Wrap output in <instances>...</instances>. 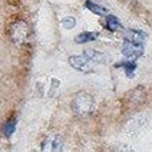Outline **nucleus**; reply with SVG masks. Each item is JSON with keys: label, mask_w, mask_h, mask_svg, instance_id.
Segmentation results:
<instances>
[{"label": "nucleus", "mask_w": 152, "mask_h": 152, "mask_svg": "<svg viewBox=\"0 0 152 152\" xmlns=\"http://www.w3.org/2000/svg\"><path fill=\"white\" fill-rule=\"evenodd\" d=\"M93 108H95V102H93V98L86 92H79L76 93V96L72 101V109L77 116H82V118H86L89 116L93 112Z\"/></svg>", "instance_id": "1"}, {"label": "nucleus", "mask_w": 152, "mask_h": 152, "mask_svg": "<svg viewBox=\"0 0 152 152\" xmlns=\"http://www.w3.org/2000/svg\"><path fill=\"white\" fill-rule=\"evenodd\" d=\"M30 34V29L26 22H16L10 27V37L16 45H23L27 42Z\"/></svg>", "instance_id": "2"}, {"label": "nucleus", "mask_w": 152, "mask_h": 152, "mask_svg": "<svg viewBox=\"0 0 152 152\" xmlns=\"http://www.w3.org/2000/svg\"><path fill=\"white\" fill-rule=\"evenodd\" d=\"M63 138L60 135H49L43 139L42 152H62Z\"/></svg>", "instance_id": "3"}, {"label": "nucleus", "mask_w": 152, "mask_h": 152, "mask_svg": "<svg viewBox=\"0 0 152 152\" xmlns=\"http://www.w3.org/2000/svg\"><path fill=\"white\" fill-rule=\"evenodd\" d=\"M122 53H124V56L128 58V59L135 60V59H138L139 56H142L144 46H142V45H138V43H132V42L125 40L124 46H122Z\"/></svg>", "instance_id": "4"}, {"label": "nucleus", "mask_w": 152, "mask_h": 152, "mask_svg": "<svg viewBox=\"0 0 152 152\" xmlns=\"http://www.w3.org/2000/svg\"><path fill=\"white\" fill-rule=\"evenodd\" d=\"M69 63L76 70H80V72H85V73L92 70L91 60L88 59V58H85V56H70L69 58Z\"/></svg>", "instance_id": "5"}, {"label": "nucleus", "mask_w": 152, "mask_h": 152, "mask_svg": "<svg viewBox=\"0 0 152 152\" xmlns=\"http://www.w3.org/2000/svg\"><path fill=\"white\" fill-rule=\"evenodd\" d=\"M83 56L88 58L91 62H96V63H105L108 60V58L103 53H101V52H98V50H93V49H86L83 52Z\"/></svg>", "instance_id": "6"}, {"label": "nucleus", "mask_w": 152, "mask_h": 152, "mask_svg": "<svg viewBox=\"0 0 152 152\" xmlns=\"http://www.w3.org/2000/svg\"><path fill=\"white\" fill-rule=\"evenodd\" d=\"M145 37H146V34L144 32H139V30H128L125 33V40L132 43H138V45H142Z\"/></svg>", "instance_id": "7"}, {"label": "nucleus", "mask_w": 152, "mask_h": 152, "mask_svg": "<svg viewBox=\"0 0 152 152\" xmlns=\"http://www.w3.org/2000/svg\"><path fill=\"white\" fill-rule=\"evenodd\" d=\"M96 37H98V34L96 33H92V32H83V33H80V34H77V36H76L75 42L79 43V45H82V43L93 42Z\"/></svg>", "instance_id": "8"}, {"label": "nucleus", "mask_w": 152, "mask_h": 152, "mask_svg": "<svg viewBox=\"0 0 152 152\" xmlns=\"http://www.w3.org/2000/svg\"><path fill=\"white\" fill-rule=\"evenodd\" d=\"M106 27L109 30H112V32H118V30L122 29V25H121V22L115 16L109 15V16L106 17Z\"/></svg>", "instance_id": "9"}, {"label": "nucleus", "mask_w": 152, "mask_h": 152, "mask_svg": "<svg viewBox=\"0 0 152 152\" xmlns=\"http://www.w3.org/2000/svg\"><path fill=\"white\" fill-rule=\"evenodd\" d=\"M85 6L89 9L91 12H93L95 15H99V16H103V15H106V13H108V10H106L105 7H102V6L96 4V3H92V1H89V0L85 3Z\"/></svg>", "instance_id": "10"}, {"label": "nucleus", "mask_w": 152, "mask_h": 152, "mask_svg": "<svg viewBox=\"0 0 152 152\" xmlns=\"http://www.w3.org/2000/svg\"><path fill=\"white\" fill-rule=\"evenodd\" d=\"M15 129H16V121L13 119H10V121H7L4 125H3V128H1V132H3V135L4 136H12L13 135V132H15Z\"/></svg>", "instance_id": "11"}, {"label": "nucleus", "mask_w": 152, "mask_h": 152, "mask_svg": "<svg viewBox=\"0 0 152 152\" xmlns=\"http://www.w3.org/2000/svg\"><path fill=\"white\" fill-rule=\"evenodd\" d=\"M116 66H122V68L125 69V72H126V75L129 77H132L134 76V70L136 69V63L134 60H128V62H122V63H118Z\"/></svg>", "instance_id": "12"}, {"label": "nucleus", "mask_w": 152, "mask_h": 152, "mask_svg": "<svg viewBox=\"0 0 152 152\" xmlns=\"http://www.w3.org/2000/svg\"><path fill=\"white\" fill-rule=\"evenodd\" d=\"M75 25H76V20H75V17H72V16L65 17L62 20V26L65 29H72V27H75Z\"/></svg>", "instance_id": "13"}, {"label": "nucleus", "mask_w": 152, "mask_h": 152, "mask_svg": "<svg viewBox=\"0 0 152 152\" xmlns=\"http://www.w3.org/2000/svg\"><path fill=\"white\" fill-rule=\"evenodd\" d=\"M116 152H134V149L131 148V146H128V145H122V146H119L118 151Z\"/></svg>", "instance_id": "14"}]
</instances>
